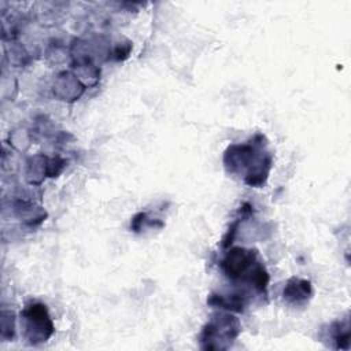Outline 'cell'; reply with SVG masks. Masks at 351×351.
Masks as SVG:
<instances>
[{
    "label": "cell",
    "instance_id": "cell-2",
    "mask_svg": "<svg viewBox=\"0 0 351 351\" xmlns=\"http://www.w3.org/2000/svg\"><path fill=\"white\" fill-rule=\"evenodd\" d=\"M23 319L27 337L32 343H36V340L45 341L53 332V325L44 304L34 303L26 307L23 311Z\"/></svg>",
    "mask_w": 351,
    "mask_h": 351
},
{
    "label": "cell",
    "instance_id": "cell-5",
    "mask_svg": "<svg viewBox=\"0 0 351 351\" xmlns=\"http://www.w3.org/2000/svg\"><path fill=\"white\" fill-rule=\"evenodd\" d=\"M311 295V287L310 282L306 280H299V278H292L285 289H284V299L293 304H300L304 303Z\"/></svg>",
    "mask_w": 351,
    "mask_h": 351
},
{
    "label": "cell",
    "instance_id": "cell-1",
    "mask_svg": "<svg viewBox=\"0 0 351 351\" xmlns=\"http://www.w3.org/2000/svg\"><path fill=\"white\" fill-rule=\"evenodd\" d=\"M230 173H243L244 181L251 186L262 185L271 167V155L266 152L263 137L256 141V136L247 144L230 145L223 158Z\"/></svg>",
    "mask_w": 351,
    "mask_h": 351
},
{
    "label": "cell",
    "instance_id": "cell-4",
    "mask_svg": "<svg viewBox=\"0 0 351 351\" xmlns=\"http://www.w3.org/2000/svg\"><path fill=\"white\" fill-rule=\"evenodd\" d=\"M240 332L239 321L232 315L214 317L203 329L202 340L207 341V348H213L214 341H226L234 339Z\"/></svg>",
    "mask_w": 351,
    "mask_h": 351
},
{
    "label": "cell",
    "instance_id": "cell-3",
    "mask_svg": "<svg viewBox=\"0 0 351 351\" xmlns=\"http://www.w3.org/2000/svg\"><path fill=\"white\" fill-rule=\"evenodd\" d=\"M258 266L256 251L245 248H233L221 262L223 273L232 280L240 278L245 273H252Z\"/></svg>",
    "mask_w": 351,
    "mask_h": 351
}]
</instances>
